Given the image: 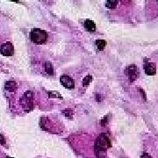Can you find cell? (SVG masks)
Returning a JSON list of instances; mask_svg holds the SVG:
<instances>
[{"label": "cell", "mask_w": 158, "mask_h": 158, "mask_svg": "<svg viewBox=\"0 0 158 158\" xmlns=\"http://www.w3.org/2000/svg\"><path fill=\"white\" fill-rule=\"evenodd\" d=\"M30 40L37 45H41L46 43L48 39V34L46 31L40 28H34L31 30L29 34Z\"/></svg>", "instance_id": "2"}, {"label": "cell", "mask_w": 158, "mask_h": 158, "mask_svg": "<svg viewBox=\"0 0 158 158\" xmlns=\"http://www.w3.org/2000/svg\"><path fill=\"white\" fill-rule=\"evenodd\" d=\"M92 81V76H86L83 79V86H88L90 85V83Z\"/></svg>", "instance_id": "13"}, {"label": "cell", "mask_w": 158, "mask_h": 158, "mask_svg": "<svg viewBox=\"0 0 158 158\" xmlns=\"http://www.w3.org/2000/svg\"><path fill=\"white\" fill-rule=\"evenodd\" d=\"M60 83L62 85H63L65 88L72 90L75 88V82L72 77H70L68 75H63L60 77Z\"/></svg>", "instance_id": "6"}, {"label": "cell", "mask_w": 158, "mask_h": 158, "mask_svg": "<svg viewBox=\"0 0 158 158\" xmlns=\"http://www.w3.org/2000/svg\"><path fill=\"white\" fill-rule=\"evenodd\" d=\"M156 1H157V3H158V0H156Z\"/></svg>", "instance_id": "24"}, {"label": "cell", "mask_w": 158, "mask_h": 158, "mask_svg": "<svg viewBox=\"0 0 158 158\" xmlns=\"http://www.w3.org/2000/svg\"><path fill=\"white\" fill-rule=\"evenodd\" d=\"M120 1H121L122 5H124V6H128L132 2V0H120Z\"/></svg>", "instance_id": "20"}, {"label": "cell", "mask_w": 158, "mask_h": 158, "mask_svg": "<svg viewBox=\"0 0 158 158\" xmlns=\"http://www.w3.org/2000/svg\"><path fill=\"white\" fill-rule=\"evenodd\" d=\"M96 45H97L98 49L99 51H103L105 46H106V41L105 40H97L96 41Z\"/></svg>", "instance_id": "12"}, {"label": "cell", "mask_w": 158, "mask_h": 158, "mask_svg": "<svg viewBox=\"0 0 158 158\" xmlns=\"http://www.w3.org/2000/svg\"><path fill=\"white\" fill-rule=\"evenodd\" d=\"M5 88L9 92H14L17 90V83L14 81H7L5 84Z\"/></svg>", "instance_id": "9"}, {"label": "cell", "mask_w": 158, "mask_h": 158, "mask_svg": "<svg viewBox=\"0 0 158 158\" xmlns=\"http://www.w3.org/2000/svg\"><path fill=\"white\" fill-rule=\"evenodd\" d=\"M143 69H144L146 75L148 76H154L156 73V65L154 63H150V62L145 63Z\"/></svg>", "instance_id": "7"}, {"label": "cell", "mask_w": 158, "mask_h": 158, "mask_svg": "<svg viewBox=\"0 0 158 158\" xmlns=\"http://www.w3.org/2000/svg\"><path fill=\"white\" fill-rule=\"evenodd\" d=\"M95 99H96V101H97V102H101V101L103 100V98H102L101 94H99V93L96 94V96H95Z\"/></svg>", "instance_id": "18"}, {"label": "cell", "mask_w": 158, "mask_h": 158, "mask_svg": "<svg viewBox=\"0 0 158 158\" xmlns=\"http://www.w3.org/2000/svg\"><path fill=\"white\" fill-rule=\"evenodd\" d=\"M48 97L49 98H58V99H62V96L58 92H49L48 93Z\"/></svg>", "instance_id": "15"}, {"label": "cell", "mask_w": 158, "mask_h": 158, "mask_svg": "<svg viewBox=\"0 0 158 158\" xmlns=\"http://www.w3.org/2000/svg\"><path fill=\"white\" fill-rule=\"evenodd\" d=\"M0 143H1L2 145H6V137H5L4 135H0Z\"/></svg>", "instance_id": "19"}, {"label": "cell", "mask_w": 158, "mask_h": 158, "mask_svg": "<svg viewBox=\"0 0 158 158\" xmlns=\"http://www.w3.org/2000/svg\"><path fill=\"white\" fill-rule=\"evenodd\" d=\"M0 54L4 56H12L14 54V47L12 42H6L0 47Z\"/></svg>", "instance_id": "4"}, {"label": "cell", "mask_w": 158, "mask_h": 158, "mask_svg": "<svg viewBox=\"0 0 158 158\" xmlns=\"http://www.w3.org/2000/svg\"><path fill=\"white\" fill-rule=\"evenodd\" d=\"M12 1H13V2H16V3H19V1H18V0H12Z\"/></svg>", "instance_id": "22"}, {"label": "cell", "mask_w": 158, "mask_h": 158, "mask_svg": "<svg viewBox=\"0 0 158 158\" xmlns=\"http://www.w3.org/2000/svg\"><path fill=\"white\" fill-rule=\"evenodd\" d=\"M125 74H126V76H128V78L130 82H135L139 76V70H138L137 66L135 64L128 65L125 69Z\"/></svg>", "instance_id": "3"}, {"label": "cell", "mask_w": 158, "mask_h": 158, "mask_svg": "<svg viewBox=\"0 0 158 158\" xmlns=\"http://www.w3.org/2000/svg\"><path fill=\"white\" fill-rule=\"evenodd\" d=\"M45 72L49 76L54 75V66L50 62H46L45 63Z\"/></svg>", "instance_id": "11"}, {"label": "cell", "mask_w": 158, "mask_h": 158, "mask_svg": "<svg viewBox=\"0 0 158 158\" xmlns=\"http://www.w3.org/2000/svg\"><path fill=\"white\" fill-rule=\"evenodd\" d=\"M119 2H120V0H106L105 7L110 10H113L117 7Z\"/></svg>", "instance_id": "10"}, {"label": "cell", "mask_w": 158, "mask_h": 158, "mask_svg": "<svg viewBox=\"0 0 158 158\" xmlns=\"http://www.w3.org/2000/svg\"><path fill=\"white\" fill-rule=\"evenodd\" d=\"M138 91H140V93H141V95H142V97H143V99L146 101L147 100V96H146V93H145V91H143V89H141V88H138Z\"/></svg>", "instance_id": "17"}, {"label": "cell", "mask_w": 158, "mask_h": 158, "mask_svg": "<svg viewBox=\"0 0 158 158\" xmlns=\"http://www.w3.org/2000/svg\"><path fill=\"white\" fill-rule=\"evenodd\" d=\"M63 113L64 114V116L68 118V119H72L73 117V111L72 110L70 109V108H67V109H65L63 111Z\"/></svg>", "instance_id": "14"}, {"label": "cell", "mask_w": 158, "mask_h": 158, "mask_svg": "<svg viewBox=\"0 0 158 158\" xmlns=\"http://www.w3.org/2000/svg\"><path fill=\"white\" fill-rule=\"evenodd\" d=\"M140 158H152V156H150L148 154H147V153H143L142 155H141V156Z\"/></svg>", "instance_id": "21"}, {"label": "cell", "mask_w": 158, "mask_h": 158, "mask_svg": "<svg viewBox=\"0 0 158 158\" xmlns=\"http://www.w3.org/2000/svg\"><path fill=\"white\" fill-rule=\"evenodd\" d=\"M83 26L88 32H95L96 31V25L91 19H86L83 23Z\"/></svg>", "instance_id": "8"}, {"label": "cell", "mask_w": 158, "mask_h": 158, "mask_svg": "<svg viewBox=\"0 0 158 158\" xmlns=\"http://www.w3.org/2000/svg\"><path fill=\"white\" fill-rule=\"evenodd\" d=\"M6 158H13V157H11V156H6Z\"/></svg>", "instance_id": "23"}, {"label": "cell", "mask_w": 158, "mask_h": 158, "mask_svg": "<svg viewBox=\"0 0 158 158\" xmlns=\"http://www.w3.org/2000/svg\"><path fill=\"white\" fill-rule=\"evenodd\" d=\"M111 148V140L109 137L105 134H101L98 136L95 141L94 146V151L95 155L98 158H105L106 157V152L107 149Z\"/></svg>", "instance_id": "1"}, {"label": "cell", "mask_w": 158, "mask_h": 158, "mask_svg": "<svg viewBox=\"0 0 158 158\" xmlns=\"http://www.w3.org/2000/svg\"><path fill=\"white\" fill-rule=\"evenodd\" d=\"M108 123V116L106 115L105 117L103 118L102 120H101V121H100V124H101V126H103V127H105V125Z\"/></svg>", "instance_id": "16"}, {"label": "cell", "mask_w": 158, "mask_h": 158, "mask_svg": "<svg viewBox=\"0 0 158 158\" xmlns=\"http://www.w3.org/2000/svg\"><path fill=\"white\" fill-rule=\"evenodd\" d=\"M34 94L32 91H26L25 92L23 95V98H22V104H23L24 107L25 108H30V109H33L34 107Z\"/></svg>", "instance_id": "5"}]
</instances>
